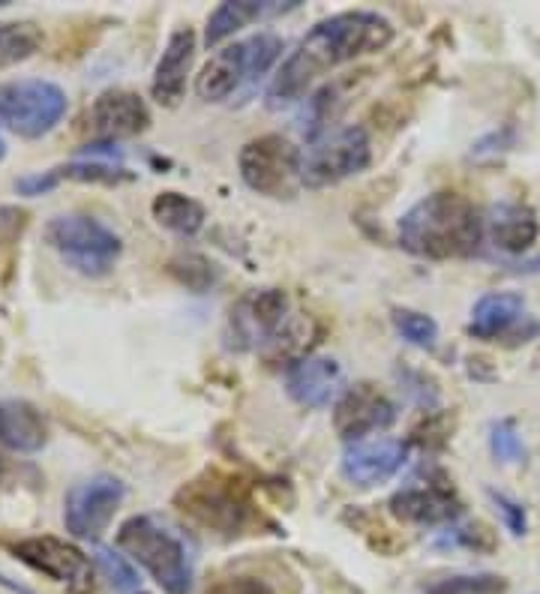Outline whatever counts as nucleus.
Instances as JSON below:
<instances>
[{
    "instance_id": "obj_20",
    "label": "nucleus",
    "mask_w": 540,
    "mask_h": 594,
    "mask_svg": "<svg viewBox=\"0 0 540 594\" xmlns=\"http://www.w3.org/2000/svg\"><path fill=\"white\" fill-rule=\"evenodd\" d=\"M49 441V423L28 400H0V444L19 453H37Z\"/></svg>"
},
{
    "instance_id": "obj_8",
    "label": "nucleus",
    "mask_w": 540,
    "mask_h": 594,
    "mask_svg": "<svg viewBox=\"0 0 540 594\" xmlns=\"http://www.w3.org/2000/svg\"><path fill=\"white\" fill-rule=\"evenodd\" d=\"M70 109L63 88L45 79H16L0 84V123L21 139H42Z\"/></svg>"
},
{
    "instance_id": "obj_10",
    "label": "nucleus",
    "mask_w": 540,
    "mask_h": 594,
    "mask_svg": "<svg viewBox=\"0 0 540 594\" xmlns=\"http://www.w3.org/2000/svg\"><path fill=\"white\" fill-rule=\"evenodd\" d=\"M288 297L283 288H255L246 291L228 313V349L253 351L265 342H274L276 334L286 328Z\"/></svg>"
},
{
    "instance_id": "obj_39",
    "label": "nucleus",
    "mask_w": 540,
    "mask_h": 594,
    "mask_svg": "<svg viewBox=\"0 0 540 594\" xmlns=\"http://www.w3.org/2000/svg\"><path fill=\"white\" fill-rule=\"evenodd\" d=\"M139 594H147V592H139Z\"/></svg>"
},
{
    "instance_id": "obj_27",
    "label": "nucleus",
    "mask_w": 540,
    "mask_h": 594,
    "mask_svg": "<svg viewBox=\"0 0 540 594\" xmlns=\"http://www.w3.org/2000/svg\"><path fill=\"white\" fill-rule=\"evenodd\" d=\"M58 184L61 181H82V184H121L126 181V172H123L118 163H105V160H79V163L61 165V168H51Z\"/></svg>"
},
{
    "instance_id": "obj_14",
    "label": "nucleus",
    "mask_w": 540,
    "mask_h": 594,
    "mask_svg": "<svg viewBox=\"0 0 540 594\" xmlns=\"http://www.w3.org/2000/svg\"><path fill=\"white\" fill-rule=\"evenodd\" d=\"M84 126L100 142H118L133 139L151 126V112L139 93L133 91H105L100 93L84 114Z\"/></svg>"
},
{
    "instance_id": "obj_36",
    "label": "nucleus",
    "mask_w": 540,
    "mask_h": 594,
    "mask_svg": "<svg viewBox=\"0 0 540 594\" xmlns=\"http://www.w3.org/2000/svg\"><path fill=\"white\" fill-rule=\"evenodd\" d=\"M0 585H7V588H10L12 594H33V592H28V588H24V585L10 583V580H7V576H3V574H0Z\"/></svg>"
},
{
    "instance_id": "obj_16",
    "label": "nucleus",
    "mask_w": 540,
    "mask_h": 594,
    "mask_svg": "<svg viewBox=\"0 0 540 594\" xmlns=\"http://www.w3.org/2000/svg\"><path fill=\"white\" fill-rule=\"evenodd\" d=\"M390 513L403 523L445 525L457 520L462 513V504L448 481L408 483L390 499Z\"/></svg>"
},
{
    "instance_id": "obj_15",
    "label": "nucleus",
    "mask_w": 540,
    "mask_h": 594,
    "mask_svg": "<svg viewBox=\"0 0 540 594\" xmlns=\"http://www.w3.org/2000/svg\"><path fill=\"white\" fill-rule=\"evenodd\" d=\"M408 460V444L397 439H378V441H357L348 444L343 453V478L351 487L360 490H373L388 483L390 478H397L403 472V465Z\"/></svg>"
},
{
    "instance_id": "obj_5",
    "label": "nucleus",
    "mask_w": 540,
    "mask_h": 594,
    "mask_svg": "<svg viewBox=\"0 0 540 594\" xmlns=\"http://www.w3.org/2000/svg\"><path fill=\"white\" fill-rule=\"evenodd\" d=\"M283 54V40L276 33H255L249 40H241L235 45H225L195 79V93L204 103H223L241 84L253 82L265 75Z\"/></svg>"
},
{
    "instance_id": "obj_24",
    "label": "nucleus",
    "mask_w": 540,
    "mask_h": 594,
    "mask_svg": "<svg viewBox=\"0 0 540 594\" xmlns=\"http://www.w3.org/2000/svg\"><path fill=\"white\" fill-rule=\"evenodd\" d=\"M42 31L33 21H0V70L40 52Z\"/></svg>"
},
{
    "instance_id": "obj_18",
    "label": "nucleus",
    "mask_w": 540,
    "mask_h": 594,
    "mask_svg": "<svg viewBox=\"0 0 540 594\" xmlns=\"http://www.w3.org/2000/svg\"><path fill=\"white\" fill-rule=\"evenodd\" d=\"M195 33L193 28H181L174 31L165 42L163 58L156 61V70H153V84L151 93L153 100L165 109H172L184 100L186 93V75L193 70L195 61Z\"/></svg>"
},
{
    "instance_id": "obj_28",
    "label": "nucleus",
    "mask_w": 540,
    "mask_h": 594,
    "mask_svg": "<svg viewBox=\"0 0 540 594\" xmlns=\"http://www.w3.org/2000/svg\"><path fill=\"white\" fill-rule=\"evenodd\" d=\"M394 328L406 342L418 346V349H436L439 342V325L436 318L418 309H397L394 313Z\"/></svg>"
},
{
    "instance_id": "obj_13",
    "label": "nucleus",
    "mask_w": 540,
    "mask_h": 594,
    "mask_svg": "<svg viewBox=\"0 0 540 594\" xmlns=\"http://www.w3.org/2000/svg\"><path fill=\"white\" fill-rule=\"evenodd\" d=\"M12 553L19 555L21 562L40 571L54 583H67L72 588L91 583V559L75 546V543H67L61 537H51V534H42V537H28L12 546Z\"/></svg>"
},
{
    "instance_id": "obj_33",
    "label": "nucleus",
    "mask_w": 540,
    "mask_h": 594,
    "mask_svg": "<svg viewBox=\"0 0 540 594\" xmlns=\"http://www.w3.org/2000/svg\"><path fill=\"white\" fill-rule=\"evenodd\" d=\"M490 499L496 502V508H499L501 520H505V525H508V532L513 534V537H522V534L529 532V520H526V508H522L520 502H513V499H508L505 492H490Z\"/></svg>"
},
{
    "instance_id": "obj_21",
    "label": "nucleus",
    "mask_w": 540,
    "mask_h": 594,
    "mask_svg": "<svg viewBox=\"0 0 540 594\" xmlns=\"http://www.w3.org/2000/svg\"><path fill=\"white\" fill-rule=\"evenodd\" d=\"M487 232L501 253H526L538 240V216L520 202H501L487 216Z\"/></svg>"
},
{
    "instance_id": "obj_6",
    "label": "nucleus",
    "mask_w": 540,
    "mask_h": 594,
    "mask_svg": "<svg viewBox=\"0 0 540 594\" xmlns=\"http://www.w3.org/2000/svg\"><path fill=\"white\" fill-rule=\"evenodd\" d=\"M45 240L58 256L84 277H105L121 258L123 244L112 228L100 219L84 214H70L51 219L45 228Z\"/></svg>"
},
{
    "instance_id": "obj_38",
    "label": "nucleus",
    "mask_w": 540,
    "mask_h": 594,
    "mask_svg": "<svg viewBox=\"0 0 540 594\" xmlns=\"http://www.w3.org/2000/svg\"><path fill=\"white\" fill-rule=\"evenodd\" d=\"M0 474H3V462H0Z\"/></svg>"
},
{
    "instance_id": "obj_7",
    "label": "nucleus",
    "mask_w": 540,
    "mask_h": 594,
    "mask_svg": "<svg viewBox=\"0 0 540 594\" xmlns=\"http://www.w3.org/2000/svg\"><path fill=\"white\" fill-rule=\"evenodd\" d=\"M373 163V144L364 126H339L313 142L300 163V184L309 190L337 186L348 177L367 172Z\"/></svg>"
},
{
    "instance_id": "obj_12",
    "label": "nucleus",
    "mask_w": 540,
    "mask_h": 594,
    "mask_svg": "<svg viewBox=\"0 0 540 594\" xmlns=\"http://www.w3.org/2000/svg\"><path fill=\"white\" fill-rule=\"evenodd\" d=\"M394 420H397L394 400L369 381H360V385L343 390L337 406H334V430L348 444H357V441H367L376 432H385Z\"/></svg>"
},
{
    "instance_id": "obj_22",
    "label": "nucleus",
    "mask_w": 540,
    "mask_h": 594,
    "mask_svg": "<svg viewBox=\"0 0 540 594\" xmlns=\"http://www.w3.org/2000/svg\"><path fill=\"white\" fill-rule=\"evenodd\" d=\"M526 313V300L517 291H492L483 295L471 309L469 334L475 339H487V342H499L517 321H522Z\"/></svg>"
},
{
    "instance_id": "obj_31",
    "label": "nucleus",
    "mask_w": 540,
    "mask_h": 594,
    "mask_svg": "<svg viewBox=\"0 0 540 594\" xmlns=\"http://www.w3.org/2000/svg\"><path fill=\"white\" fill-rule=\"evenodd\" d=\"M490 448L492 457L499 462H520L526 448H522L520 432H517V423L513 420H499L490 432Z\"/></svg>"
},
{
    "instance_id": "obj_9",
    "label": "nucleus",
    "mask_w": 540,
    "mask_h": 594,
    "mask_svg": "<svg viewBox=\"0 0 540 594\" xmlns=\"http://www.w3.org/2000/svg\"><path fill=\"white\" fill-rule=\"evenodd\" d=\"M300 163L304 154L286 135H258L253 142L244 144V151L237 156V168L244 184L258 195L267 198H292L300 184Z\"/></svg>"
},
{
    "instance_id": "obj_25",
    "label": "nucleus",
    "mask_w": 540,
    "mask_h": 594,
    "mask_svg": "<svg viewBox=\"0 0 540 594\" xmlns=\"http://www.w3.org/2000/svg\"><path fill=\"white\" fill-rule=\"evenodd\" d=\"M351 82H334V84H325L322 91L309 100V105H306V112H304V121H309V126H306V135L309 139H318V133L322 130H327L330 126V121L337 117L343 109H346V88Z\"/></svg>"
},
{
    "instance_id": "obj_3",
    "label": "nucleus",
    "mask_w": 540,
    "mask_h": 594,
    "mask_svg": "<svg viewBox=\"0 0 540 594\" xmlns=\"http://www.w3.org/2000/svg\"><path fill=\"white\" fill-rule=\"evenodd\" d=\"M174 504L207 532L237 537L246 534L253 525H262L258 504L249 495V487L232 474L204 472L186 487L177 490Z\"/></svg>"
},
{
    "instance_id": "obj_11",
    "label": "nucleus",
    "mask_w": 540,
    "mask_h": 594,
    "mask_svg": "<svg viewBox=\"0 0 540 594\" xmlns=\"http://www.w3.org/2000/svg\"><path fill=\"white\" fill-rule=\"evenodd\" d=\"M123 483L114 474H93L75 483L63 499V525L79 541H96L121 508Z\"/></svg>"
},
{
    "instance_id": "obj_17",
    "label": "nucleus",
    "mask_w": 540,
    "mask_h": 594,
    "mask_svg": "<svg viewBox=\"0 0 540 594\" xmlns=\"http://www.w3.org/2000/svg\"><path fill=\"white\" fill-rule=\"evenodd\" d=\"M288 397L304 409H325L339 400L343 369L334 358H300L292 363L286 376Z\"/></svg>"
},
{
    "instance_id": "obj_30",
    "label": "nucleus",
    "mask_w": 540,
    "mask_h": 594,
    "mask_svg": "<svg viewBox=\"0 0 540 594\" xmlns=\"http://www.w3.org/2000/svg\"><path fill=\"white\" fill-rule=\"evenodd\" d=\"M172 274L181 279L186 288H193V291H204L207 286H214L216 279L214 265H211L204 256H193V253H190V256L174 258Z\"/></svg>"
},
{
    "instance_id": "obj_34",
    "label": "nucleus",
    "mask_w": 540,
    "mask_h": 594,
    "mask_svg": "<svg viewBox=\"0 0 540 594\" xmlns=\"http://www.w3.org/2000/svg\"><path fill=\"white\" fill-rule=\"evenodd\" d=\"M448 543H457V546H469V550H480V553H490L496 541H492V532L483 523L462 525V529H454L448 534Z\"/></svg>"
},
{
    "instance_id": "obj_37",
    "label": "nucleus",
    "mask_w": 540,
    "mask_h": 594,
    "mask_svg": "<svg viewBox=\"0 0 540 594\" xmlns=\"http://www.w3.org/2000/svg\"><path fill=\"white\" fill-rule=\"evenodd\" d=\"M7 156V142H3V135H0V160Z\"/></svg>"
},
{
    "instance_id": "obj_29",
    "label": "nucleus",
    "mask_w": 540,
    "mask_h": 594,
    "mask_svg": "<svg viewBox=\"0 0 540 594\" xmlns=\"http://www.w3.org/2000/svg\"><path fill=\"white\" fill-rule=\"evenodd\" d=\"M427 594H508L505 576L496 574H471V576H450L429 588Z\"/></svg>"
},
{
    "instance_id": "obj_4",
    "label": "nucleus",
    "mask_w": 540,
    "mask_h": 594,
    "mask_svg": "<svg viewBox=\"0 0 540 594\" xmlns=\"http://www.w3.org/2000/svg\"><path fill=\"white\" fill-rule=\"evenodd\" d=\"M118 546L156 580L165 594L193 592V559L186 541L156 516H130L118 532Z\"/></svg>"
},
{
    "instance_id": "obj_32",
    "label": "nucleus",
    "mask_w": 540,
    "mask_h": 594,
    "mask_svg": "<svg viewBox=\"0 0 540 594\" xmlns=\"http://www.w3.org/2000/svg\"><path fill=\"white\" fill-rule=\"evenodd\" d=\"M204 594H276V588L262 576L249 574H235V576H220L214 585H207Z\"/></svg>"
},
{
    "instance_id": "obj_19",
    "label": "nucleus",
    "mask_w": 540,
    "mask_h": 594,
    "mask_svg": "<svg viewBox=\"0 0 540 594\" xmlns=\"http://www.w3.org/2000/svg\"><path fill=\"white\" fill-rule=\"evenodd\" d=\"M295 7L297 0H288V3H279V0H228V3H220L207 19V28H204V45L214 49L223 40H228L232 33L244 31L246 24L274 19V16L292 12Z\"/></svg>"
},
{
    "instance_id": "obj_2",
    "label": "nucleus",
    "mask_w": 540,
    "mask_h": 594,
    "mask_svg": "<svg viewBox=\"0 0 540 594\" xmlns=\"http://www.w3.org/2000/svg\"><path fill=\"white\" fill-rule=\"evenodd\" d=\"M487 235V219L459 193H432L399 216V246L418 258L448 262L475 256Z\"/></svg>"
},
{
    "instance_id": "obj_26",
    "label": "nucleus",
    "mask_w": 540,
    "mask_h": 594,
    "mask_svg": "<svg viewBox=\"0 0 540 594\" xmlns=\"http://www.w3.org/2000/svg\"><path fill=\"white\" fill-rule=\"evenodd\" d=\"M93 564L100 567V574L109 580V585H112L118 594H130V592H139V574H135V567L130 564V559L121 553H114L112 546H96L93 550Z\"/></svg>"
},
{
    "instance_id": "obj_35",
    "label": "nucleus",
    "mask_w": 540,
    "mask_h": 594,
    "mask_svg": "<svg viewBox=\"0 0 540 594\" xmlns=\"http://www.w3.org/2000/svg\"><path fill=\"white\" fill-rule=\"evenodd\" d=\"M538 334H540V321H534V318L526 321V316H522V321H517L499 342H505V346H520V342H529V339L538 337Z\"/></svg>"
},
{
    "instance_id": "obj_23",
    "label": "nucleus",
    "mask_w": 540,
    "mask_h": 594,
    "mask_svg": "<svg viewBox=\"0 0 540 594\" xmlns=\"http://www.w3.org/2000/svg\"><path fill=\"white\" fill-rule=\"evenodd\" d=\"M151 211H153V219H156L160 226L169 228V232H174V235H181V237L198 235L204 226V219H207L202 202H195V198H190V195H184V193H172V190L156 195Z\"/></svg>"
},
{
    "instance_id": "obj_1",
    "label": "nucleus",
    "mask_w": 540,
    "mask_h": 594,
    "mask_svg": "<svg viewBox=\"0 0 540 594\" xmlns=\"http://www.w3.org/2000/svg\"><path fill=\"white\" fill-rule=\"evenodd\" d=\"M390 42H394V24L385 16L369 10L337 12L330 19L318 21L316 28L297 42L295 52L276 70L267 100L274 109L297 103L309 91V84H316L322 75L364 54L381 52Z\"/></svg>"
}]
</instances>
